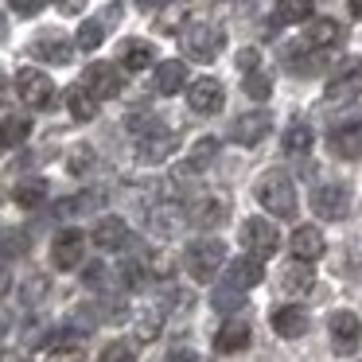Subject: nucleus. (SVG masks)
Instances as JSON below:
<instances>
[{"instance_id": "obj_49", "label": "nucleus", "mask_w": 362, "mask_h": 362, "mask_svg": "<svg viewBox=\"0 0 362 362\" xmlns=\"http://www.w3.org/2000/svg\"><path fill=\"white\" fill-rule=\"evenodd\" d=\"M164 4H172V0H136V8L141 12H160Z\"/></svg>"}, {"instance_id": "obj_52", "label": "nucleus", "mask_w": 362, "mask_h": 362, "mask_svg": "<svg viewBox=\"0 0 362 362\" xmlns=\"http://www.w3.org/2000/svg\"><path fill=\"white\" fill-rule=\"evenodd\" d=\"M8 35V20H4V12H0V40Z\"/></svg>"}, {"instance_id": "obj_6", "label": "nucleus", "mask_w": 362, "mask_h": 362, "mask_svg": "<svg viewBox=\"0 0 362 362\" xmlns=\"http://www.w3.org/2000/svg\"><path fill=\"white\" fill-rule=\"evenodd\" d=\"M16 94L28 110H47L55 102V82H51V74L35 71V66H24L16 74Z\"/></svg>"}, {"instance_id": "obj_48", "label": "nucleus", "mask_w": 362, "mask_h": 362, "mask_svg": "<svg viewBox=\"0 0 362 362\" xmlns=\"http://www.w3.org/2000/svg\"><path fill=\"white\" fill-rule=\"evenodd\" d=\"M168 362H199V354L191 351V346H175V351L168 354Z\"/></svg>"}, {"instance_id": "obj_45", "label": "nucleus", "mask_w": 362, "mask_h": 362, "mask_svg": "<svg viewBox=\"0 0 362 362\" xmlns=\"http://www.w3.org/2000/svg\"><path fill=\"white\" fill-rule=\"evenodd\" d=\"M105 281H110V265L94 261V265L86 269V284H94V288H98V284H105Z\"/></svg>"}, {"instance_id": "obj_13", "label": "nucleus", "mask_w": 362, "mask_h": 362, "mask_svg": "<svg viewBox=\"0 0 362 362\" xmlns=\"http://www.w3.org/2000/svg\"><path fill=\"white\" fill-rule=\"evenodd\" d=\"M269 129H273V117H269L265 110H253V113H242V117L230 125V136H234L242 148H257L269 136Z\"/></svg>"}, {"instance_id": "obj_7", "label": "nucleus", "mask_w": 362, "mask_h": 362, "mask_svg": "<svg viewBox=\"0 0 362 362\" xmlns=\"http://www.w3.org/2000/svg\"><path fill=\"white\" fill-rule=\"evenodd\" d=\"M82 253H86V234H82V230L66 226L51 238V265L63 269V273H71V269L82 265Z\"/></svg>"}, {"instance_id": "obj_11", "label": "nucleus", "mask_w": 362, "mask_h": 362, "mask_svg": "<svg viewBox=\"0 0 362 362\" xmlns=\"http://www.w3.org/2000/svg\"><path fill=\"white\" fill-rule=\"evenodd\" d=\"M82 86H86L98 102H110V98L121 94L125 82H121V71L113 63H90L86 71H82Z\"/></svg>"}, {"instance_id": "obj_43", "label": "nucleus", "mask_w": 362, "mask_h": 362, "mask_svg": "<svg viewBox=\"0 0 362 362\" xmlns=\"http://www.w3.org/2000/svg\"><path fill=\"white\" fill-rule=\"evenodd\" d=\"M43 4H47V0H8V8L16 12V16H35V12H43Z\"/></svg>"}, {"instance_id": "obj_21", "label": "nucleus", "mask_w": 362, "mask_h": 362, "mask_svg": "<svg viewBox=\"0 0 362 362\" xmlns=\"http://www.w3.org/2000/svg\"><path fill=\"white\" fill-rule=\"evenodd\" d=\"M339 40H343V24L339 20H308V32H304V47L312 51H331L339 47Z\"/></svg>"}, {"instance_id": "obj_8", "label": "nucleus", "mask_w": 362, "mask_h": 362, "mask_svg": "<svg viewBox=\"0 0 362 362\" xmlns=\"http://www.w3.org/2000/svg\"><path fill=\"white\" fill-rule=\"evenodd\" d=\"M358 98H362V63L358 59H346L327 82V102L343 105V102H358Z\"/></svg>"}, {"instance_id": "obj_14", "label": "nucleus", "mask_w": 362, "mask_h": 362, "mask_svg": "<svg viewBox=\"0 0 362 362\" xmlns=\"http://www.w3.org/2000/svg\"><path fill=\"white\" fill-rule=\"evenodd\" d=\"M226 199L222 195H199L195 203L187 206V214L183 218L191 222V226H199V230H214V226H222L226 222Z\"/></svg>"}, {"instance_id": "obj_34", "label": "nucleus", "mask_w": 362, "mask_h": 362, "mask_svg": "<svg viewBox=\"0 0 362 362\" xmlns=\"http://www.w3.org/2000/svg\"><path fill=\"white\" fill-rule=\"evenodd\" d=\"M180 222H183V214L175 203H160L156 211H152V230H156V234H172Z\"/></svg>"}, {"instance_id": "obj_20", "label": "nucleus", "mask_w": 362, "mask_h": 362, "mask_svg": "<svg viewBox=\"0 0 362 362\" xmlns=\"http://www.w3.org/2000/svg\"><path fill=\"white\" fill-rule=\"evenodd\" d=\"M152 86L164 98L180 94V90L187 86V63H183V59H164V63L156 66V74H152Z\"/></svg>"}, {"instance_id": "obj_4", "label": "nucleus", "mask_w": 362, "mask_h": 362, "mask_svg": "<svg viewBox=\"0 0 362 362\" xmlns=\"http://www.w3.org/2000/svg\"><path fill=\"white\" fill-rule=\"evenodd\" d=\"M242 250L257 261H269L276 250H281V230L273 226L269 218H245L242 222Z\"/></svg>"}, {"instance_id": "obj_26", "label": "nucleus", "mask_w": 362, "mask_h": 362, "mask_svg": "<svg viewBox=\"0 0 362 362\" xmlns=\"http://www.w3.org/2000/svg\"><path fill=\"white\" fill-rule=\"evenodd\" d=\"M66 113H71L74 121H94L98 117V98L78 82V86L66 90Z\"/></svg>"}, {"instance_id": "obj_15", "label": "nucleus", "mask_w": 362, "mask_h": 362, "mask_svg": "<svg viewBox=\"0 0 362 362\" xmlns=\"http://www.w3.org/2000/svg\"><path fill=\"white\" fill-rule=\"evenodd\" d=\"M32 55L40 59V63L63 66V63H71V55H74V43L66 40L63 32H40V35L32 40Z\"/></svg>"}, {"instance_id": "obj_37", "label": "nucleus", "mask_w": 362, "mask_h": 362, "mask_svg": "<svg viewBox=\"0 0 362 362\" xmlns=\"http://www.w3.org/2000/svg\"><path fill=\"white\" fill-rule=\"evenodd\" d=\"M339 156H362V129H346V133H331Z\"/></svg>"}, {"instance_id": "obj_25", "label": "nucleus", "mask_w": 362, "mask_h": 362, "mask_svg": "<svg viewBox=\"0 0 362 362\" xmlns=\"http://www.w3.org/2000/svg\"><path fill=\"white\" fill-rule=\"evenodd\" d=\"M28 133H32V121H28V117H20V113L0 117V152L20 148V144L28 141Z\"/></svg>"}, {"instance_id": "obj_44", "label": "nucleus", "mask_w": 362, "mask_h": 362, "mask_svg": "<svg viewBox=\"0 0 362 362\" xmlns=\"http://www.w3.org/2000/svg\"><path fill=\"white\" fill-rule=\"evenodd\" d=\"M257 66H261V51H253V47L238 51V71H257Z\"/></svg>"}, {"instance_id": "obj_42", "label": "nucleus", "mask_w": 362, "mask_h": 362, "mask_svg": "<svg viewBox=\"0 0 362 362\" xmlns=\"http://www.w3.org/2000/svg\"><path fill=\"white\" fill-rule=\"evenodd\" d=\"M148 273L152 276H172L175 273V261L168 257V253H156V257H148Z\"/></svg>"}, {"instance_id": "obj_30", "label": "nucleus", "mask_w": 362, "mask_h": 362, "mask_svg": "<svg viewBox=\"0 0 362 362\" xmlns=\"http://www.w3.org/2000/svg\"><path fill=\"white\" fill-rule=\"evenodd\" d=\"M218 156V141L214 136H199L195 144L187 148V160H183V168H191V172H203L211 160Z\"/></svg>"}, {"instance_id": "obj_1", "label": "nucleus", "mask_w": 362, "mask_h": 362, "mask_svg": "<svg viewBox=\"0 0 362 362\" xmlns=\"http://www.w3.org/2000/svg\"><path fill=\"white\" fill-rule=\"evenodd\" d=\"M253 195H257V203L265 206L273 218H296V183H292V175L281 172V168L261 172Z\"/></svg>"}, {"instance_id": "obj_47", "label": "nucleus", "mask_w": 362, "mask_h": 362, "mask_svg": "<svg viewBox=\"0 0 362 362\" xmlns=\"http://www.w3.org/2000/svg\"><path fill=\"white\" fill-rule=\"evenodd\" d=\"M55 8L66 12V16H78V12L86 8V0H55Z\"/></svg>"}, {"instance_id": "obj_29", "label": "nucleus", "mask_w": 362, "mask_h": 362, "mask_svg": "<svg viewBox=\"0 0 362 362\" xmlns=\"http://www.w3.org/2000/svg\"><path fill=\"white\" fill-rule=\"evenodd\" d=\"M160 327H164V308H144V312L136 315V323H133L136 343H152V339L160 335Z\"/></svg>"}, {"instance_id": "obj_50", "label": "nucleus", "mask_w": 362, "mask_h": 362, "mask_svg": "<svg viewBox=\"0 0 362 362\" xmlns=\"http://www.w3.org/2000/svg\"><path fill=\"white\" fill-rule=\"evenodd\" d=\"M12 288V273H8V269H0V300H4V292H8Z\"/></svg>"}, {"instance_id": "obj_24", "label": "nucleus", "mask_w": 362, "mask_h": 362, "mask_svg": "<svg viewBox=\"0 0 362 362\" xmlns=\"http://www.w3.org/2000/svg\"><path fill=\"white\" fill-rule=\"evenodd\" d=\"M312 281H315V273H312V261H300V257H292L288 265L281 269V288L288 292V296H300V292H308V288H312Z\"/></svg>"}, {"instance_id": "obj_22", "label": "nucleus", "mask_w": 362, "mask_h": 362, "mask_svg": "<svg viewBox=\"0 0 362 362\" xmlns=\"http://www.w3.org/2000/svg\"><path fill=\"white\" fill-rule=\"evenodd\" d=\"M273 331L281 339H300L308 331V312L300 304H284L273 312Z\"/></svg>"}, {"instance_id": "obj_46", "label": "nucleus", "mask_w": 362, "mask_h": 362, "mask_svg": "<svg viewBox=\"0 0 362 362\" xmlns=\"http://www.w3.org/2000/svg\"><path fill=\"white\" fill-rule=\"evenodd\" d=\"M121 12H125V4H117V0H113V4H105V12H102L98 20H102V24L110 28V24H117V20H121Z\"/></svg>"}, {"instance_id": "obj_40", "label": "nucleus", "mask_w": 362, "mask_h": 362, "mask_svg": "<svg viewBox=\"0 0 362 362\" xmlns=\"http://www.w3.org/2000/svg\"><path fill=\"white\" fill-rule=\"evenodd\" d=\"M98 362H136V346L129 343V339H113V343L98 354Z\"/></svg>"}, {"instance_id": "obj_53", "label": "nucleus", "mask_w": 362, "mask_h": 362, "mask_svg": "<svg viewBox=\"0 0 362 362\" xmlns=\"http://www.w3.org/2000/svg\"><path fill=\"white\" fill-rule=\"evenodd\" d=\"M0 98H4V74H0Z\"/></svg>"}, {"instance_id": "obj_12", "label": "nucleus", "mask_w": 362, "mask_h": 362, "mask_svg": "<svg viewBox=\"0 0 362 362\" xmlns=\"http://www.w3.org/2000/svg\"><path fill=\"white\" fill-rule=\"evenodd\" d=\"M187 102H191V110L195 113H218L222 105H226V90H222V82L218 78H195V82H187Z\"/></svg>"}, {"instance_id": "obj_38", "label": "nucleus", "mask_w": 362, "mask_h": 362, "mask_svg": "<svg viewBox=\"0 0 362 362\" xmlns=\"http://www.w3.org/2000/svg\"><path fill=\"white\" fill-rule=\"evenodd\" d=\"M245 94L253 98V102H269V94H273V78L261 71H245Z\"/></svg>"}, {"instance_id": "obj_16", "label": "nucleus", "mask_w": 362, "mask_h": 362, "mask_svg": "<svg viewBox=\"0 0 362 362\" xmlns=\"http://www.w3.org/2000/svg\"><path fill=\"white\" fill-rule=\"evenodd\" d=\"M265 261H257V257H250V253H245V257H238V261H226V265H222V281L226 284H234V288H253V284H261L265 281Z\"/></svg>"}, {"instance_id": "obj_18", "label": "nucleus", "mask_w": 362, "mask_h": 362, "mask_svg": "<svg viewBox=\"0 0 362 362\" xmlns=\"http://www.w3.org/2000/svg\"><path fill=\"white\" fill-rule=\"evenodd\" d=\"M288 245H292V257H300V261H320L327 253V242H323L320 226H308V222L292 230Z\"/></svg>"}, {"instance_id": "obj_17", "label": "nucleus", "mask_w": 362, "mask_h": 362, "mask_svg": "<svg viewBox=\"0 0 362 362\" xmlns=\"http://www.w3.org/2000/svg\"><path fill=\"white\" fill-rule=\"evenodd\" d=\"M94 245L98 250H125L129 245V222L121 218V214H105V218H98V226H94Z\"/></svg>"}, {"instance_id": "obj_35", "label": "nucleus", "mask_w": 362, "mask_h": 362, "mask_svg": "<svg viewBox=\"0 0 362 362\" xmlns=\"http://www.w3.org/2000/svg\"><path fill=\"white\" fill-rule=\"evenodd\" d=\"M28 253V234L24 230H0V261H12Z\"/></svg>"}, {"instance_id": "obj_31", "label": "nucleus", "mask_w": 362, "mask_h": 362, "mask_svg": "<svg viewBox=\"0 0 362 362\" xmlns=\"http://www.w3.org/2000/svg\"><path fill=\"white\" fill-rule=\"evenodd\" d=\"M315 0H276V24H300V20H312Z\"/></svg>"}, {"instance_id": "obj_23", "label": "nucleus", "mask_w": 362, "mask_h": 362, "mask_svg": "<svg viewBox=\"0 0 362 362\" xmlns=\"http://www.w3.org/2000/svg\"><path fill=\"white\" fill-rule=\"evenodd\" d=\"M156 63V47L148 40H125L121 43V71H148Z\"/></svg>"}, {"instance_id": "obj_28", "label": "nucleus", "mask_w": 362, "mask_h": 362, "mask_svg": "<svg viewBox=\"0 0 362 362\" xmlns=\"http://www.w3.org/2000/svg\"><path fill=\"white\" fill-rule=\"evenodd\" d=\"M281 148H284V156H308V152H312V129H308L304 121H292V125L284 129Z\"/></svg>"}, {"instance_id": "obj_32", "label": "nucleus", "mask_w": 362, "mask_h": 362, "mask_svg": "<svg viewBox=\"0 0 362 362\" xmlns=\"http://www.w3.org/2000/svg\"><path fill=\"white\" fill-rule=\"evenodd\" d=\"M102 40H105V24H102V20H82L78 35H74V47H78V51H98V47H102Z\"/></svg>"}, {"instance_id": "obj_19", "label": "nucleus", "mask_w": 362, "mask_h": 362, "mask_svg": "<svg viewBox=\"0 0 362 362\" xmlns=\"http://www.w3.org/2000/svg\"><path fill=\"white\" fill-rule=\"evenodd\" d=\"M250 323L245 320H238V315H230L226 323L218 327V335H214V351L218 354H238V351H245L250 346Z\"/></svg>"}, {"instance_id": "obj_36", "label": "nucleus", "mask_w": 362, "mask_h": 362, "mask_svg": "<svg viewBox=\"0 0 362 362\" xmlns=\"http://www.w3.org/2000/svg\"><path fill=\"white\" fill-rule=\"evenodd\" d=\"M242 304H245V292L234 288V284H222V288L214 292V300H211L214 312H238Z\"/></svg>"}, {"instance_id": "obj_9", "label": "nucleus", "mask_w": 362, "mask_h": 362, "mask_svg": "<svg viewBox=\"0 0 362 362\" xmlns=\"http://www.w3.org/2000/svg\"><path fill=\"white\" fill-rule=\"evenodd\" d=\"M327 335L339 354H351L362 343V320L354 312H346V308H339V312L327 315Z\"/></svg>"}, {"instance_id": "obj_27", "label": "nucleus", "mask_w": 362, "mask_h": 362, "mask_svg": "<svg viewBox=\"0 0 362 362\" xmlns=\"http://www.w3.org/2000/svg\"><path fill=\"white\" fill-rule=\"evenodd\" d=\"M12 199H16V206L35 211V206L47 203V180H40V175H32V180H20L16 191H12Z\"/></svg>"}, {"instance_id": "obj_2", "label": "nucleus", "mask_w": 362, "mask_h": 362, "mask_svg": "<svg viewBox=\"0 0 362 362\" xmlns=\"http://www.w3.org/2000/svg\"><path fill=\"white\" fill-rule=\"evenodd\" d=\"M222 265H226V242H222V238H195V242L187 245L183 269H187L199 284L214 281V276L222 273Z\"/></svg>"}, {"instance_id": "obj_3", "label": "nucleus", "mask_w": 362, "mask_h": 362, "mask_svg": "<svg viewBox=\"0 0 362 362\" xmlns=\"http://www.w3.org/2000/svg\"><path fill=\"white\" fill-rule=\"evenodd\" d=\"M222 43H226V35H222V28L211 24V20H195V24L183 28V51H187V59L211 63V59L222 55Z\"/></svg>"}, {"instance_id": "obj_5", "label": "nucleus", "mask_w": 362, "mask_h": 362, "mask_svg": "<svg viewBox=\"0 0 362 362\" xmlns=\"http://www.w3.org/2000/svg\"><path fill=\"white\" fill-rule=\"evenodd\" d=\"M312 211L320 214V218H331V222H343L346 214H351V187H346L343 180H331V183H320V187L312 191Z\"/></svg>"}, {"instance_id": "obj_33", "label": "nucleus", "mask_w": 362, "mask_h": 362, "mask_svg": "<svg viewBox=\"0 0 362 362\" xmlns=\"http://www.w3.org/2000/svg\"><path fill=\"white\" fill-rule=\"evenodd\" d=\"M346 129H362V102H343V110L331 117V133H346Z\"/></svg>"}, {"instance_id": "obj_10", "label": "nucleus", "mask_w": 362, "mask_h": 362, "mask_svg": "<svg viewBox=\"0 0 362 362\" xmlns=\"http://www.w3.org/2000/svg\"><path fill=\"white\" fill-rule=\"evenodd\" d=\"M172 152H175V133L164 125H152L136 136V160L141 164H164Z\"/></svg>"}, {"instance_id": "obj_39", "label": "nucleus", "mask_w": 362, "mask_h": 362, "mask_svg": "<svg viewBox=\"0 0 362 362\" xmlns=\"http://www.w3.org/2000/svg\"><path fill=\"white\" fill-rule=\"evenodd\" d=\"M90 168H94V148H90V144H74L71 156H66V172H71V175H86Z\"/></svg>"}, {"instance_id": "obj_41", "label": "nucleus", "mask_w": 362, "mask_h": 362, "mask_svg": "<svg viewBox=\"0 0 362 362\" xmlns=\"http://www.w3.org/2000/svg\"><path fill=\"white\" fill-rule=\"evenodd\" d=\"M183 20H187V8H183V4H164V8H160L156 28H160V32H180Z\"/></svg>"}, {"instance_id": "obj_51", "label": "nucleus", "mask_w": 362, "mask_h": 362, "mask_svg": "<svg viewBox=\"0 0 362 362\" xmlns=\"http://www.w3.org/2000/svg\"><path fill=\"white\" fill-rule=\"evenodd\" d=\"M351 16H358V20H362V0H351Z\"/></svg>"}]
</instances>
